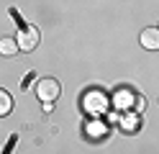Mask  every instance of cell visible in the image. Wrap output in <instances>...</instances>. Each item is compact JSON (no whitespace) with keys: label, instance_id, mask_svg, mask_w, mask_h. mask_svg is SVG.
Returning a JSON list of instances; mask_svg holds the SVG:
<instances>
[{"label":"cell","instance_id":"cell-5","mask_svg":"<svg viewBox=\"0 0 159 154\" xmlns=\"http://www.w3.org/2000/svg\"><path fill=\"white\" fill-rule=\"evenodd\" d=\"M11 110H13V98H11V92H5L0 87V116H8Z\"/></svg>","mask_w":159,"mask_h":154},{"label":"cell","instance_id":"cell-3","mask_svg":"<svg viewBox=\"0 0 159 154\" xmlns=\"http://www.w3.org/2000/svg\"><path fill=\"white\" fill-rule=\"evenodd\" d=\"M141 46L149 51L159 49V28H144L141 31Z\"/></svg>","mask_w":159,"mask_h":154},{"label":"cell","instance_id":"cell-1","mask_svg":"<svg viewBox=\"0 0 159 154\" xmlns=\"http://www.w3.org/2000/svg\"><path fill=\"white\" fill-rule=\"evenodd\" d=\"M59 92H62V87H59V82L54 77H41L36 82V98L44 100V103H52L59 98Z\"/></svg>","mask_w":159,"mask_h":154},{"label":"cell","instance_id":"cell-4","mask_svg":"<svg viewBox=\"0 0 159 154\" xmlns=\"http://www.w3.org/2000/svg\"><path fill=\"white\" fill-rule=\"evenodd\" d=\"M16 51H18V41L13 36H3L0 39V54L3 57H13Z\"/></svg>","mask_w":159,"mask_h":154},{"label":"cell","instance_id":"cell-2","mask_svg":"<svg viewBox=\"0 0 159 154\" xmlns=\"http://www.w3.org/2000/svg\"><path fill=\"white\" fill-rule=\"evenodd\" d=\"M18 49H23V51H31V49H36V44H39V34L34 28H26V31H21L18 34Z\"/></svg>","mask_w":159,"mask_h":154}]
</instances>
